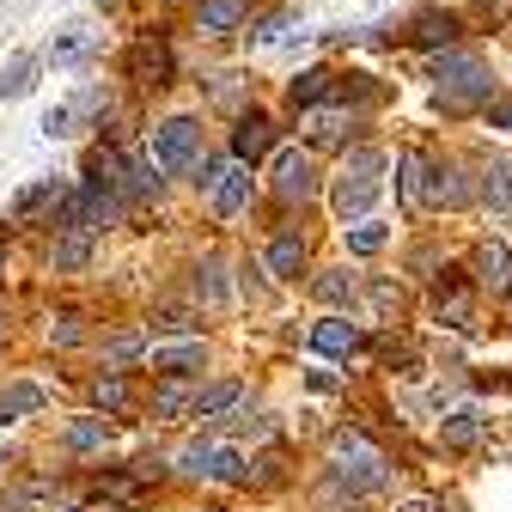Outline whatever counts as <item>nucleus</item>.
Returning a JSON list of instances; mask_svg holds the SVG:
<instances>
[{"label": "nucleus", "instance_id": "nucleus-1", "mask_svg": "<svg viewBox=\"0 0 512 512\" xmlns=\"http://www.w3.org/2000/svg\"><path fill=\"white\" fill-rule=\"evenodd\" d=\"M433 317L445 330H458V336L482 330V287H476L470 269H439L433 275Z\"/></svg>", "mask_w": 512, "mask_h": 512}, {"label": "nucleus", "instance_id": "nucleus-2", "mask_svg": "<svg viewBox=\"0 0 512 512\" xmlns=\"http://www.w3.org/2000/svg\"><path fill=\"white\" fill-rule=\"evenodd\" d=\"M153 159L165 165V177H189V183H196V171L208 165V153H202V122L196 116H165L153 128Z\"/></svg>", "mask_w": 512, "mask_h": 512}, {"label": "nucleus", "instance_id": "nucleus-3", "mask_svg": "<svg viewBox=\"0 0 512 512\" xmlns=\"http://www.w3.org/2000/svg\"><path fill=\"white\" fill-rule=\"evenodd\" d=\"M269 183H275V196H281L287 208L317 202V189H324V177H317V159H311V153H299V147H281V153H275Z\"/></svg>", "mask_w": 512, "mask_h": 512}, {"label": "nucleus", "instance_id": "nucleus-4", "mask_svg": "<svg viewBox=\"0 0 512 512\" xmlns=\"http://www.w3.org/2000/svg\"><path fill=\"white\" fill-rule=\"evenodd\" d=\"M263 263H269V281H275V287L311 281V244H305V232L281 226V232L269 238V250H263Z\"/></svg>", "mask_w": 512, "mask_h": 512}, {"label": "nucleus", "instance_id": "nucleus-5", "mask_svg": "<svg viewBox=\"0 0 512 512\" xmlns=\"http://www.w3.org/2000/svg\"><path fill=\"white\" fill-rule=\"evenodd\" d=\"M470 275H476L482 299H506L512 293V244L506 238H482L470 250Z\"/></svg>", "mask_w": 512, "mask_h": 512}, {"label": "nucleus", "instance_id": "nucleus-6", "mask_svg": "<svg viewBox=\"0 0 512 512\" xmlns=\"http://www.w3.org/2000/svg\"><path fill=\"white\" fill-rule=\"evenodd\" d=\"M68 189L74 183H61V177H43V183L19 189V196H13V226H55L61 202H68Z\"/></svg>", "mask_w": 512, "mask_h": 512}, {"label": "nucleus", "instance_id": "nucleus-7", "mask_svg": "<svg viewBox=\"0 0 512 512\" xmlns=\"http://www.w3.org/2000/svg\"><path fill=\"white\" fill-rule=\"evenodd\" d=\"M92 494L104 500V506H116V512H147L153 506V482L128 464V470H104L98 482H92Z\"/></svg>", "mask_w": 512, "mask_h": 512}, {"label": "nucleus", "instance_id": "nucleus-8", "mask_svg": "<svg viewBox=\"0 0 512 512\" xmlns=\"http://www.w3.org/2000/svg\"><path fill=\"white\" fill-rule=\"evenodd\" d=\"M202 366H208V342H202V336H183V342L147 348V372H153V378H196Z\"/></svg>", "mask_w": 512, "mask_h": 512}, {"label": "nucleus", "instance_id": "nucleus-9", "mask_svg": "<svg viewBox=\"0 0 512 512\" xmlns=\"http://www.w3.org/2000/svg\"><path fill=\"white\" fill-rule=\"evenodd\" d=\"M305 342H311L317 354H330V360H354V354L366 348L360 324H348V311H324V317H317V324L305 330Z\"/></svg>", "mask_w": 512, "mask_h": 512}, {"label": "nucleus", "instance_id": "nucleus-10", "mask_svg": "<svg viewBox=\"0 0 512 512\" xmlns=\"http://www.w3.org/2000/svg\"><path fill=\"white\" fill-rule=\"evenodd\" d=\"M263 153H281V128H275L263 110H250V116H238V128H232V159H238V165H256Z\"/></svg>", "mask_w": 512, "mask_h": 512}, {"label": "nucleus", "instance_id": "nucleus-11", "mask_svg": "<svg viewBox=\"0 0 512 512\" xmlns=\"http://www.w3.org/2000/svg\"><path fill=\"white\" fill-rule=\"evenodd\" d=\"M470 202H482V189L470 183V171L464 165H433V177H427V214H439V208H470Z\"/></svg>", "mask_w": 512, "mask_h": 512}, {"label": "nucleus", "instance_id": "nucleus-12", "mask_svg": "<svg viewBox=\"0 0 512 512\" xmlns=\"http://www.w3.org/2000/svg\"><path fill=\"white\" fill-rule=\"evenodd\" d=\"M378 177H366V171H342L336 177V189H330V208H336V220H372V202H378Z\"/></svg>", "mask_w": 512, "mask_h": 512}, {"label": "nucleus", "instance_id": "nucleus-13", "mask_svg": "<svg viewBox=\"0 0 512 512\" xmlns=\"http://www.w3.org/2000/svg\"><path fill=\"white\" fill-rule=\"evenodd\" d=\"M196 378H159L153 397H147V415L153 421H196Z\"/></svg>", "mask_w": 512, "mask_h": 512}, {"label": "nucleus", "instance_id": "nucleus-14", "mask_svg": "<svg viewBox=\"0 0 512 512\" xmlns=\"http://www.w3.org/2000/svg\"><path fill=\"white\" fill-rule=\"evenodd\" d=\"M110 433H116L110 415H74L68 427L55 433V445H61L68 458H92V452H104V445H110Z\"/></svg>", "mask_w": 512, "mask_h": 512}, {"label": "nucleus", "instance_id": "nucleus-15", "mask_svg": "<svg viewBox=\"0 0 512 512\" xmlns=\"http://www.w3.org/2000/svg\"><path fill=\"white\" fill-rule=\"evenodd\" d=\"M250 189H256V177H250V165H226V177L208 189V208H214V220H238L244 208H250Z\"/></svg>", "mask_w": 512, "mask_h": 512}, {"label": "nucleus", "instance_id": "nucleus-16", "mask_svg": "<svg viewBox=\"0 0 512 512\" xmlns=\"http://www.w3.org/2000/svg\"><path fill=\"white\" fill-rule=\"evenodd\" d=\"M147 336H153L147 324H122V330H110V336H104V348H98L104 372H128L135 360H147V348H153Z\"/></svg>", "mask_w": 512, "mask_h": 512}, {"label": "nucleus", "instance_id": "nucleus-17", "mask_svg": "<svg viewBox=\"0 0 512 512\" xmlns=\"http://www.w3.org/2000/svg\"><path fill=\"white\" fill-rule=\"evenodd\" d=\"M427 177H433V159L415 153V147H403L397 153V196H403V208L427 214Z\"/></svg>", "mask_w": 512, "mask_h": 512}, {"label": "nucleus", "instance_id": "nucleus-18", "mask_svg": "<svg viewBox=\"0 0 512 512\" xmlns=\"http://www.w3.org/2000/svg\"><path fill=\"white\" fill-rule=\"evenodd\" d=\"M433 98H439V110L464 116V110H476V104H494V74L476 68V74H464V80H452V86H439Z\"/></svg>", "mask_w": 512, "mask_h": 512}, {"label": "nucleus", "instance_id": "nucleus-19", "mask_svg": "<svg viewBox=\"0 0 512 512\" xmlns=\"http://www.w3.org/2000/svg\"><path fill=\"white\" fill-rule=\"evenodd\" d=\"M92 238H98V232H86V226L55 232V238H49V269H55V275H80V269L92 263Z\"/></svg>", "mask_w": 512, "mask_h": 512}, {"label": "nucleus", "instance_id": "nucleus-20", "mask_svg": "<svg viewBox=\"0 0 512 512\" xmlns=\"http://www.w3.org/2000/svg\"><path fill=\"white\" fill-rule=\"evenodd\" d=\"M305 293L324 305V311H348V305L360 299V275H348V269H317V275L305 281Z\"/></svg>", "mask_w": 512, "mask_h": 512}, {"label": "nucleus", "instance_id": "nucleus-21", "mask_svg": "<svg viewBox=\"0 0 512 512\" xmlns=\"http://www.w3.org/2000/svg\"><path fill=\"white\" fill-rule=\"evenodd\" d=\"M482 439H488V421L476 409H452L439 421V445H445V452H476Z\"/></svg>", "mask_w": 512, "mask_h": 512}, {"label": "nucleus", "instance_id": "nucleus-22", "mask_svg": "<svg viewBox=\"0 0 512 512\" xmlns=\"http://www.w3.org/2000/svg\"><path fill=\"white\" fill-rule=\"evenodd\" d=\"M232 403H244V378H208L202 391H196V421L208 427V421H220Z\"/></svg>", "mask_w": 512, "mask_h": 512}, {"label": "nucleus", "instance_id": "nucleus-23", "mask_svg": "<svg viewBox=\"0 0 512 512\" xmlns=\"http://www.w3.org/2000/svg\"><path fill=\"white\" fill-rule=\"evenodd\" d=\"M128 80L165 86V80H171V49H165V43H135V49H128Z\"/></svg>", "mask_w": 512, "mask_h": 512}, {"label": "nucleus", "instance_id": "nucleus-24", "mask_svg": "<svg viewBox=\"0 0 512 512\" xmlns=\"http://www.w3.org/2000/svg\"><path fill=\"white\" fill-rule=\"evenodd\" d=\"M92 403H98V415H135V384H128L122 372H98L92 378Z\"/></svg>", "mask_w": 512, "mask_h": 512}, {"label": "nucleus", "instance_id": "nucleus-25", "mask_svg": "<svg viewBox=\"0 0 512 512\" xmlns=\"http://www.w3.org/2000/svg\"><path fill=\"white\" fill-rule=\"evenodd\" d=\"M214 464H220V445H214V439H189L183 452L171 458V470H177L183 482H214Z\"/></svg>", "mask_w": 512, "mask_h": 512}, {"label": "nucleus", "instance_id": "nucleus-26", "mask_svg": "<svg viewBox=\"0 0 512 512\" xmlns=\"http://www.w3.org/2000/svg\"><path fill=\"white\" fill-rule=\"evenodd\" d=\"M476 189H482V208L512 214V159H488L482 177H476Z\"/></svg>", "mask_w": 512, "mask_h": 512}, {"label": "nucleus", "instance_id": "nucleus-27", "mask_svg": "<svg viewBox=\"0 0 512 512\" xmlns=\"http://www.w3.org/2000/svg\"><path fill=\"white\" fill-rule=\"evenodd\" d=\"M348 116L342 110H311V122H305V141L317 147V153H336V147H348Z\"/></svg>", "mask_w": 512, "mask_h": 512}, {"label": "nucleus", "instance_id": "nucleus-28", "mask_svg": "<svg viewBox=\"0 0 512 512\" xmlns=\"http://www.w3.org/2000/svg\"><path fill=\"white\" fill-rule=\"evenodd\" d=\"M49 403V391H43V384H0V427H7V421H25V415H37Z\"/></svg>", "mask_w": 512, "mask_h": 512}, {"label": "nucleus", "instance_id": "nucleus-29", "mask_svg": "<svg viewBox=\"0 0 512 512\" xmlns=\"http://www.w3.org/2000/svg\"><path fill=\"white\" fill-rule=\"evenodd\" d=\"M342 80L330 74V68H305V74H293V86H287V98H293V110H317L330 92H336Z\"/></svg>", "mask_w": 512, "mask_h": 512}, {"label": "nucleus", "instance_id": "nucleus-30", "mask_svg": "<svg viewBox=\"0 0 512 512\" xmlns=\"http://www.w3.org/2000/svg\"><path fill=\"white\" fill-rule=\"evenodd\" d=\"M409 43H421V49H458V19L452 13H421L409 25Z\"/></svg>", "mask_w": 512, "mask_h": 512}, {"label": "nucleus", "instance_id": "nucleus-31", "mask_svg": "<svg viewBox=\"0 0 512 512\" xmlns=\"http://www.w3.org/2000/svg\"><path fill=\"white\" fill-rule=\"evenodd\" d=\"M37 74H43L37 55L7 61V68H0V104H7V98H31V92H37Z\"/></svg>", "mask_w": 512, "mask_h": 512}, {"label": "nucleus", "instance_id": "nucleus-32", "mask_svg": "<svg viewBox=\"0 0 512 512\" xmlns=\"http://www.w3.org/2000/svg\"><path fill=\"white\" fill-rule=\"evenodd\" d=\"M482 68V55H470V49H439L433 61H427V80L433 86H452V80H464V74H476Z\"/></svg>", "mask_w": 512, "mask_h": 512}, {"label": "nucleus", "instance_id": "nucleus-33", "mask_svg": "<svg viewBox=\"0 0 512 512\" xmlns=\"http://www.w3.org/2000/svg\"><path fill=\"white\" fill-rule=\"evenodd\" d=\"M196 324H202V305H153L147 317V330L159 336H196Z\"/></svg>", "mask_w": 512, "mask_h": 512}, {"label": "nucleus", "instance_id": "nucleus-34", "mask_svg": "<svg viewBox=\"0 0 512 512\" xmlns=\"http://www.w3.org/2000/svg\"><path fill=\"white\" fill-rule=\"evenodd\" d=\"M244 13H250V0H202V31L208 37H220V31H238L244 25Z\"/></svg>", "mask_w": 512, "mask_h": 512}, {"label": "nucleus", "instance_id": "nucleus-35", "mask_svg": "<svg viewBox=\"0 0 512 512\" xmlns=\"http://www.w3.org/2000/svg\"><path fill=\"white\" fill-rule=\"evenodd\" d=\"M366 299H372V311H378V324H397V317H403V305H409L403 281H391V275H378V281L366 287Z\"/></svg>", "mask_w": 512, "mask_h": 512}, {"label": "nucleus", "instance_id": "nucleus-36", "mask_svg": "<svg viewBox=\"0 0 512 512\" xmlns=\"http://www.w3.org/2000/svg\"><path fill=\"white\" fill-rule=\"evenodd\" d=\"M189 293H196V305H220L226 299V263H220V256H202V263H196Z\"/></svg>", "mask_w": 512, "mask_h": 512}, {"label": "nucleus", "instance_id": "nucleus-37", "mask_svg": "<svg viewBox=\"0 0 512 512\" xmlns=\"http://www.w3.org/2000/svg\"><path fill=\"white\" fill-rule=\"evenodd\" d=\"M384 244H391V226H384V220H354V232H348L354 256H378Z\"/></svg>", "mask_w": 512, "mask_h": 512}, {"label": "nucleus", "instance_id": "nucleus-38", "mask_svg": "<svg viewBox=\"0 0 512 512\" xmlns=\"http://www.w3.org/2000/svg\"><path fill=\"white\" fill-rule=\"evenodd\" d=\"M43 342H49V348H80V342H86V324H80L74 311H61V317H49Z\"/></svg>", "mask_w": 512, "mask_h": 512}, {"label": "nucleus", "instance_id": "nucleus-39", "mask_svg": "<svg viewBox=\"0 0 512 512\" xmlns=\"http://www.w3.org/2000/svg\"><path fill=\"white\" fill-rule=\"evenodd\" d=\"M263 275H269V263H238V293H244L250 305L269 299V281H263Z\"/></svg>", "mask_w": 512, "mask_h": 512}, {"label": "nucleus", "instance_id": "nucleus-40", "mask_svg": "<svg viewBox=\"0 0 512 512\" xmlns=\"http://www.w3.org/2000/svg\"><path fill=\"white\" fill-rule=\"evenodd\" d=\"M250 482H256V488H281V482H287V458H281V452L250 458Z\"/></svg>", "mask_w": 512, "mask_h": 512}, {"label": "nucleus", "instance_id": "nucleus-41", "mask_svg": "<svg viewBox=\"0 0 512 512\" xmlns=\"http://www.w3.org/2000/svg\"><path fill=\"white\" fill-rule=\"evenodd\" d=\"M43 135H49V141H61V135H74V110H68V104H55V110L43 116Z\"/></svg>", "mask_w": 512, "mask_h": 512}, {"label": "nucleus", "instance_id": "nucleus-42", "mask_svg": "<svg viewBox=\"0 0 512 512\" xmlns=\"http://www.w3.org/2000/svg\"><path fill=\"white\" fill-rule=\"evenodd\" d=\"M86 43H92L86 31H68V37L55 43V61H74V55H86Z\"/></svg>", "mask_w": 512, "mask_h": 512}, {"label": "nucleus", "instance_id": "nucleus-43", "mask_svg": "<svg viewBox=\"0 0 512 512\" xmlns=\"http://www.w3.org/2000/svg\"><path fill=\"white\" fill-rule=\"evenodd\" d=\"M305 384H311V391H324V397H330V391H342V378H336V372H324V366H317Z\"/></svg>", "mask_w": 512, "mask_h": 512}, {"label": "nucleus", "instance_id": "nucleus-44", "mask_svg": "<svg viewBox=\"0 0 512 512\" xmlns=\"http://www.w3.org/2000/svg\"><path fill=\"white\" fill-rule=\"evenodd\" d=\"M281 31H287V19H281V13H275V19H263V25H256V43H275V37H281Z\"/></svg>", "mask_w": 512, "mask_h": 512}, {"label": "nucleus", "instance_id": "nucleus-45", "mask_svg": "<svg viewBox=\"0 0 512 512\" xmlns=\"http://www.w3.org/2000/svg\"><path fill=\"white\" fill-rule=\"evenodd\" d=\"M0 512H31V494L13 488V494H0Z\"/></svg>", "mask_w": 512, "mask_h": 512}, {"label": "nucleus", "instance_id": "nucleus-46", "mask_svg": "<svg viewBox=\"0 0 512 512\" xmlns=\"http://www.w3.org/2000/svg\"><path fill=\"white\" fill-rule=\"evenodd\" d=\"M488 122H494V128H512V98H500V104H488Z\"/></svg>", "mask_w": 512, "mask_h": 512}, {"label": "nucleus", "instance_id": "nucleus-47", "mask_svg": "<svg viewBox=\"0 0 512 512\" xmlns=\"http://www.w3.org/2000/svg\"><path fill=\"white\" fill-rule=\"evenodd\" d=\"M391 512H439V506H427V500H403V506H391Z\"/></svg>", "mask_w": 512, "mask_h": 512}, {"label": "nucleus", "instance_id": "nucleus-48", "mask_svg": "<svg viewBox=\"0 0 512 512\" xmlns=\"http://www.w3.org/2000/svg\"><path fill=\"white\" fill-rule=\"evenodd\" d=\"M49 512H86V506H80V500H61V506H49Z\"/></svg>", "mask_w": 512, "mask_h": 512}, {"label": "nucleus", "instance_id": "nucleus-49", "mask_svg": "<svg viewBox=\"0 0 512 512\" xmlns=\"http://www.w3.org/2000/svg\"><path fill=\"white\" fill-rule=\"evenodd\" d=\"M439 512H464V506H458V500H445V506H439Z\"/></svg>", "mask_w": 512, "mask_h": 512}, {"label": "nucleus", "instance_id": "nucleus-50", "mask_svg": "<svg viewBox=\"0 0 512 512\" xmlns=\"http://www.w3.org/2000/svg\"><path fill=\"white\" fill-rule=\"evenodd\" d=\"M0 275H7V244H0Z\"/></svg>", "mask_w": 512, "mask_h": 512}, {"label": "nucleus", "instance_id": "nucleus-51", "mask_svg": "<svg viewBox=\"0 0 512 512\" xmlns=\"http://www.w3.org/2000/svg\"><path fill=\"white\" fill-rule=\"evenodd\" d=\"M0 476H7V452H0Z\"/></svg>", "mask_w": 512, "mask_h": 512}, {"label": "nucleus", "instance_id": "nucleus-52", "mask_svg": "<svg viewBox=\"0 0 512 512\" xmlns=\"http://www.w3.org/2000/svg\"><path fill=\"white\" fill-rule=\"evenodd\" d=\"M98 7H116V0H98Z\"/></svg>", "mask_w": 512, "mask_h": 512}, {"label": "nucleus", "instance_id": "nucleus-53", "mask_svg": "<svg viewBox=\"0 0 512 512\" xmlns=\"http://www.w3.org/2000/svg\"><path fill=\"white\" fill-rule=\"evenodd\" d=\"M171 7H183V0H171Z\"/></svg>", "mask_w": 512, "mask_h": 512}]
</instances>
